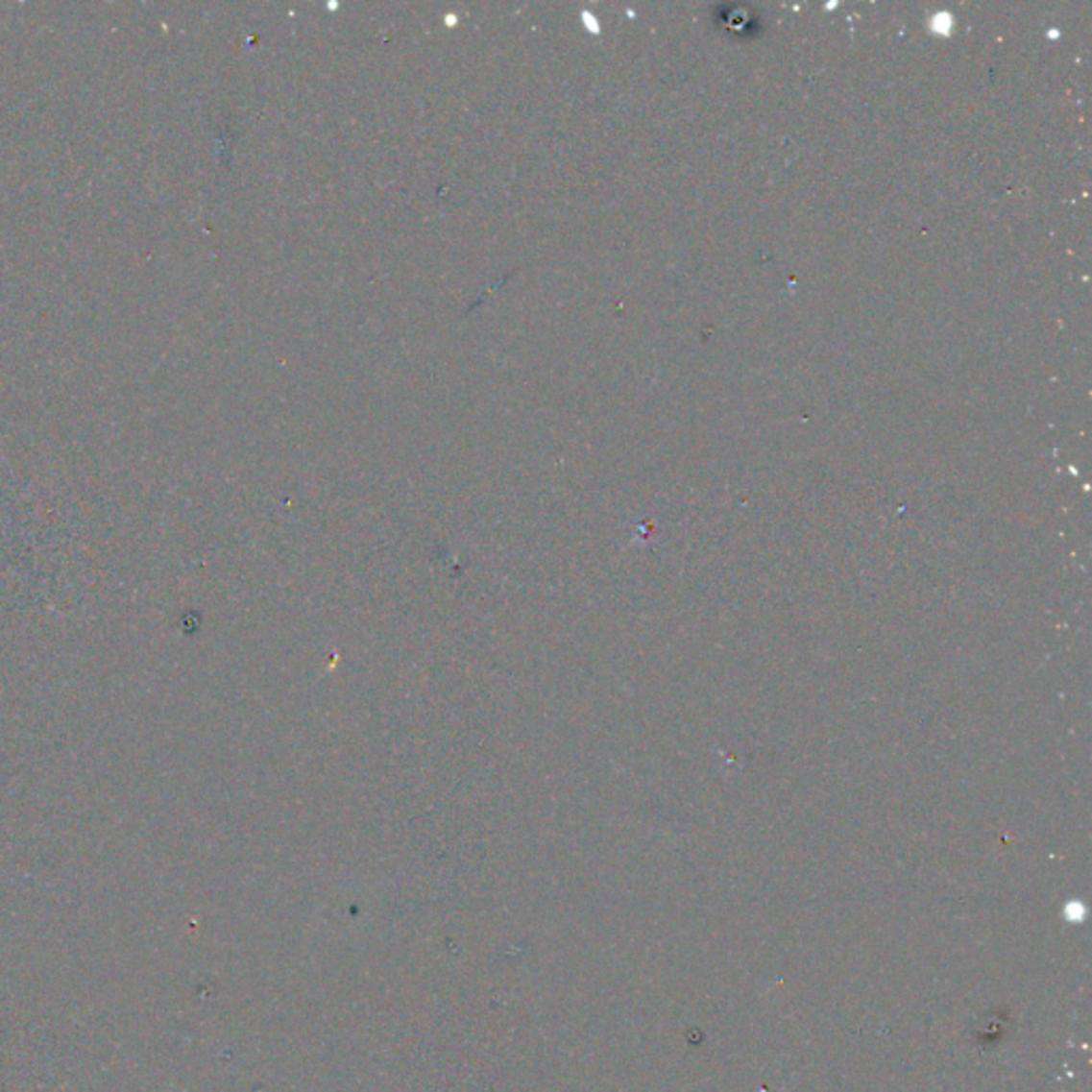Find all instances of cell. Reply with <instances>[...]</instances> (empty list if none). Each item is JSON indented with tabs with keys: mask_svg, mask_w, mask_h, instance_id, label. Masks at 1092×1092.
Listing matches in <instances>:
<instances>
[{
	"mask_svg": "<svg viewBox=\"0 0 1092 1092\" xmlns=\"http://www.w3.org/2000/svg\"><path fill=\"white\" fill-rule=\"evenodd\" d=\"M952 24H954V22H952L950 13H939V15L933 17V31L943 35V36L952 31Z\"/></svg>",
	"mask_w": 1092,
	"mask_h": 1092,
	"instance_id": "1",
	"label": "cell"
}]
</instances>
